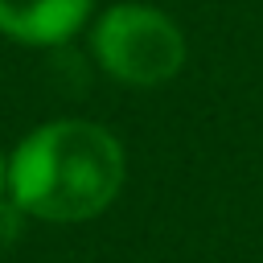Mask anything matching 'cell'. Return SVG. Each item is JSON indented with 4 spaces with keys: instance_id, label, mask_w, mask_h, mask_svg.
I'll list each match as a JSON object with an SVG mask.
<instances>
[{
    "instance_id": "6da1fadb",
    "label": "cell",
    "mask_w": 263,
    "mask_h": 263,
    "mask_svg": "<svg viewBox=\"0 0 263 263\" xmlns=\"http://www.w3.org/2000/svg\"><path fill=\"white\" fill-rule=\"evenodd\" d=\"M123 173V144L103 123L53 119L33 127L8 156V197L29 218L86 222L119 197Z\"/></svg>"
},
{
    "instance_id": "7a4b0ae2",
    "label": "cell",
    "mask_w": 263,
    "mask_h": 263,
    "mask_svg": "<svg viewBox=\"0 0 263 263\" xmlns=\"http://www.w3.org/2000/svg\"><path fill=\"white\" fill-rule=\"evenodd\" d=\"M95 62L127 86H160L185 66L181 25L152 4H111L90 29Z\"/></svg>"
},
{
    "instance_id": "3957f363",
    "label": "cell",
    "mask_w": 263,
    "mask_h": 263,
    "mask_svg": "<svg viewBox=\"0 0 263 263\" xmlns=\"http://www.w3.org/2000/svg\"><path fill=\"white\" fill-rule=\"evenodd\" d=\"M90 16V0H0V33L21 45H62Z\"/></svg>"
},
{
    "instance_id": "277c9868",
    "label": "cell",
    "mask_w": 263,
    "mask_h": 263,
    "mask_svg": "<svg viewBox=\"0 0 263 263\" xmlns=\"http://www.w3.org/2000/svg\"><path fill=\"white\" fill-rule=\"evenodd\" d=\"M21 234V210L12 197H0V251Z\"/></svg>"
},
{
    "instance_id": "5b68a950",
    "label": "cell",
    "mask_w": 263,
    "mask_h": 263,
    "mask_svg": "<svg viewBox=\"0 0 263 263\" xmlns=\"http://www.w3.org/2000/svg\"><path fill=\"white\" fill-rule=\"evenodd\" d=\"M0 197H8V160L0 156Z\"/></svg>"
}]
</instances>
